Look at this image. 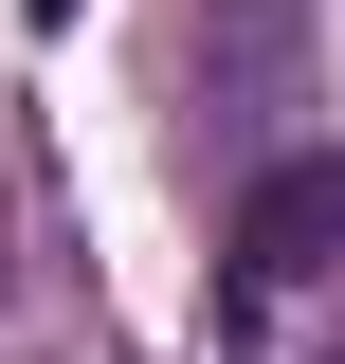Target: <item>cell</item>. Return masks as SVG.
Segmentation results:
<instances>
[{"instance_id":"6da1fadb","label":"cell","mask_w":345,"mask_h":364,"mask_svg":"<svg viewBox=\"0 0 345 364\" xmlns=\"http://www.w3.org/2000/svg\"><path fill=\"white\" fill-rule=\"evenodd\" d=\"M327 237H345V164H291V182L255 200V219H236V273H255V291H291V273L327 255Z\"/></svg>"},{"instance_id":"7a4b0ae2","label":"cell","mask_w":345,"mask_h":364,"mask_svg":"<svg viewBox=\"0 0 345 364\" xmlns=\"http://www.w3.org/2000/svg\"><path fill=\"white\" fill-rule=\"evenodd\" d=\"M18 18H73V0H18Z\"/></svg>"}]
</instances>
